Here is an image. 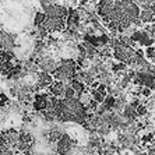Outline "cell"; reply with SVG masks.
<instances>
[{
	"label": "cell",
	"mask_w": 155,
	"mask_h": 155,
	"mask_svg": "<svg viewBox=\"0 0 155 155\" xmlns=\"http://www.w3.org/2000/svg\"><path fill=\"white\" fill-rule=\"evenodd\" d=\"M77 74V63L73 59H60L58 63V67L52 74L54 81L61 83H70Z\"/></svg>",
	"instance_id": "cell-1"
},
{
	"label": "cell",
	"mask_w": 155,
	"mask_h": 155,
	"mask_svg": "<svg viewBox=\"0 0 155 155\" xmlns=\"http://www.w3.org/2000/svg\"><path fill=\"white\" fill-rule=\"evenodd\" d=\"M76 144H77L76 141L73 140L67 133H64L60 137V140L56 143V154L58 155H67Z\"/></svg>",
	"instance_id": "cell-2"
},
{
	"label": "cell",
	"mask_w": 155,
	"mask_h": 155,
	"mask_svg": "<svg viewBox=\"0 0 155 155\" xmlns=\"http://www.w3.org/2000/svg\"><path fill=\"white\" fill-rule=\"evenodd\" d=\"M15 48V36L6 31H0V51H6L14 53Z\"/></svg>",
	"instance_id": "cell-3"
},
{
	"label": "cell",
	"mask_w": 155,
	"mask_h": 155,
	"mask_svg": "<svg viewBox=\"0 0 155 155\" xmlns=\"http://www.w3.org/2000/svg\"><path fill=\"white\" fill-rule=\"evenodd\" d=\"M48 99H49V94H46V92H35L32 98V109L38 113H42L48 108Z\"/></svg>",
	"instance_id": "cell-4"
},
{
	"label": "cell",
	"mask_w": 155,
	"mask_h": 155,
	"mask_svg": "<svg viewBox=\"0 0 155 155\" xmlns=\"http://www.w3.org/2000/svg\"><path fill=\"white\" fill-rule=\"evenodd\" d=\"M18 131L15 127H7V129L2 130V136H3L4 141L7 143V145L11 148V150H15L18 144Z\"/></svg>",
	"instance_id": "cell-5"
},
{
	"label": "cell",
	"mask_w": 155,
	"mask_h": 155,
	"mask_svg": "<svg viewBox=\"0 0 155 155\" xmlns=\"http://www.w3.org/2000/svg\"><path fill=\"white\" fill-rule=\"evenodd\" d=\"M53 81L54 78L52 74L39 71L38 73V80H36V87H38V90H45V88H49L53 84Z\"/></svg>",
	"instance_id": "cell-6"
},
{
	"label": "cell",
	"mask_w": 155,
	"mask_h": 155,
	"mask_svg": "<svg viewBox=\"0 0 155 155\" xmlns=\"http://www.w3.org/2000/svg\"><path fill=\"white\" fill-rule=\"evenodd\" d=\"M138 20H140L144 25L147 24H152L155 20V15L151 10H150V4H145L143 6V10H140V15H138Z\"/></svg>",
	"instance_id": "cell-7"
},
{
	"label": "cell",
	"mask_w": 155,
	"mask_h": 155,
	"mask_svg": "<svg viewBox=\"0 0 155 155\" xmlns=\"http://www.w3.org/2000/svg\"><path fill=\"white\" fill-rule=\"evenodd\" d=\"M64 88H66L64 83H61V81H53V84L49 87V94H51L52 97L61 98V95L64 92Z\"/></svg>",
	"instance_id": "cell-8"
},
{
	"label": "cell",
	"mask_w": 155,
	"mask_h": 155,
	"mask_svg": "<svg viewBox=\"0 0 155 155\" xmlns=\"http://www.w3.org/2000/svg\"><path fill=\"white\" fill-rule=\"evenodd\" d=\"M110 71L112 73H124L127 71V64L126 63H122V61H117V63H112L110 66Z\"/></svg>",
	"instance_id": "cell-9"
},
{
	"label": "cell",
	"mask_w": 155,
	"mask_h": 155,
	"mask_svg": "<svg viewBox=\"0 0 155 155\" xmlns=\"http://www.w3.org/2000/svg\"><path fill=\"white\" fill-rule=\"evenodd\" d=\"M43 21H45V13L43 11H36L35 14H34V27L39 28Z\"/></svg>",
	"instance_id": "cell-10"
},
{
	"label": "cell",
	"mask_w": 155,
	"mask_h": 155,
	"mask_svg": "<svg viewBox=\"0 0 155 155\" xmlns=\"http://www.w3.org/2000/svg\"><path fill=\"white\" fill-rule=\"evenodd\" d=\"M102 104H104L105 106L108 108V110H112V109L115 108V104H116V98H115V97H112V95H106Z\"/></svg>",
	"instance_id": "cell-11"
},
{
	"label": "cell",
	"mask_w": 155,
	"mask_h": 155,
	"mask_svg": "<svg viewBox=\"0 0 155 155\" xmlns=\"http://www.w3.org/2000/svg\"><path fill=\"white\" fill-rule=\"evenodd\" d=\"M73 98H76V91L73 90L70 85H66L64 92L61 95V99H73Z\"/></svg>",
	"instance_id": "cell-12"
},
{
	"label": "cell",
	"mask_w": 155,
	"mask_h": 155,
	"mask_svg": "<svg viewBox=\"0 0 155 155\" xmlns=\"http://www.w3.org/2000/svg\"><path fill=\"white\" fill-rule=\"evenodd\" d=\"M154 138H155V133H152V131H148V133H145L143 137H140V140H141V143L144 145H150L154 141Z\"/></svg>",
	"instance_id": "cell-13"
},
{
	"label": "cell",
	"mask_w": 155,
	"mask_h": 155,
	"mask_svg": "<svg viewBox=\"0 0 155 155\" xmlns=\"http://www.w3.org/2000/svg\"><path fill=\"white\" fill-rule=\"evenodd\" d=\"M136 113H137V116H138V117H143V116H147V115H148V109H147V106H145V105H143V104H141L140 106H137V108H136Z\"/></svg>",
	"instance_id": "cell-14"
},
{
	"label": "cell",
	"mask_w": 155,
	"mask_h": 155,
	"mask_svg": "<svg viewBox=\"0 0 155 155\" xmlns=\"http://www.w3.org/2000/svg\"><path fill=\"white\" fill-rule=\"evenodd\" d=\"M134 3L137 4V6H141V7H143V6H145V4H151V3H154L155 0H133Z\"/></svg>",
	"instance_id": "cell-15"
},
{
	"label": "cell",
	"mask_w": 155,
	"mask_h": 155,
	"mask_svg": "<svg viewBox=\"0 0 155 155\" xmlns=\"http://www.w3.org/2000/svg\"><path fill=\"white\" fill-rule=\"evenodd\" d=\"M39 3H41V7L42 8H46L48 6H51V0H39Z\"/></svg>",
	"instance_id": "cell-16"
},
{
	"label": "cell",
	"mask_w": 155,
	"mask_h": 155,
	"mask_svg": "<svg viewBox=\"0 0 155 155\" xmlns=\"http://www.w3.org/2000/svg\"><path fill=\"white\" fill-rule=\"evenodd\" d=\"M150 10H151L152 13H154V15H155V2H154V3L150 4Z\"/></svg>",
	"instance_id": "cell-17"
},
{
	"label": "cell",
	"mask_w": 155,
	"mask_h": 155,
	"mask_svg": "<svg viewBox=\"0 0 155 155\" xmlns=\"http://www.w3.org/2000/svg\"><path fill=\"white\" fill-rule=\"evenodd\" d=\"M145 155H148V154H145Z\"/></svg>",
	"instance_id": "cell-18"
}]
</instances>
